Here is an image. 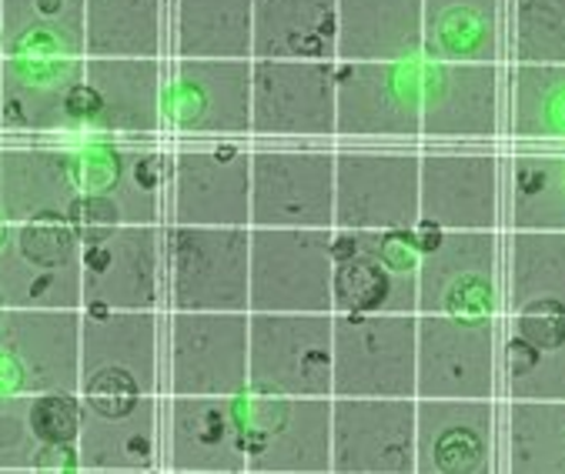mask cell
Wrapping results in <instances>:
<instances>
[{"instance_id": "cell-37", "label": "cell", "mask_w": 565, "mask_h": 474, "mask_svg": "<svg viewBox=\"0 0 565 474\" xmlns=\"http://www.w3.org/2000/svg\"><path fill=\"white\" fill-rule=\"evenodd\" d=\"M168 0H87V57H161Z\"/></svg>"}, {"instance_id": "cell-39", "label": "cell", "mask_w": 565, "mask_h": 474, "mask_svg": "<svg viewBox=\"0 0 565 474\" xmlns=\"http://www.w3.org/2000/svg\"><path fill=\"white\" fill-rule=\"evenodd\" d=\"M505 61L565 64V0H505Z\"/></svg>"}, {"instance_id": "cell-22", "label": "cell", "mask_w": 565, "mask_h": 474, "mask_svg": "<svg viewBox=\"0 0 565 474\" xmlns=\"http://www.w3.org/2000/svg\"><path fill=\"white\" fill-rule=\"evenodd\" d=\"M505 117L502 64H425L422 61V138L495 141Z\"/></svg>"}, {"instance_id": "cell-20", "label": "cell", "mask_w": 565, "mask_h": 474, "mask_svg": "<svg viewBox=\"0 0 565 474\" xmlns=\"http://www.w3.org/2000/svg\"><path fill=\"white\" fill-rule=\"evenodd\" d=\"M81 311L0 308V362L14 391L81 395Z\"/></svg>"}, {"instance_id": "cell-19", "label": "cell", "mask_w": 565, "mask_h": 474, "mask_svg": "<svg viewBox=\"0 0 565 474\" xmlns=\"http://www.w3.org/2000/svg\"><path fill=\"white\" fill-rule=\"evenodd\" d=\"M331 474H415V398H331Z\"/></svg>"}, {"instance_id": "cell-41", "label": "cell", "mask_w": 565, "mask_h": 474, "mask_svg": "<svg viewBox=\"0 0 565 474\" xmlns=\"http://www.w3.org/2000/svg\"><path fill=\"white\" fill-rule=\"evenodd\" d=\"M84 18L87 0H0V34H4L0 47L28 37H47L87 51Z\"/></svg>"}, {"instance_id": "cell-25", "label": "cell", "mask_w": 565, "mask_h": 474, "mask_svg": "<svg viewBox=\"0 0 565 474\" xmlns=\"http://www.w3.org/2000/svg\"><path fill=\"white\" fill-rule=\"evenodd\" d=\"M168 467L181 474H245L238 398L171 395L168 405Z\"/></svg>"}, {"instance_id": "cell-29", "label": "cell", "mask_w": 565, "mask_h": 474, "mask_svg": "<svg viewBox=\"0 0 565 474\" xmlns=\"http://www.w3.org/2000/svg\"><path fill=\"white\" fill-rule=\"evenodd\" d=\"M425 64H505V0H422Z\"/></svg>"}, {"instance_id": "cell-43", "label": "cell", "mask_w": 565, "mask_h": 474, "mask_svg": "<svg viewBox=\"0 0 565 474\" xmlns=\"http://www.w3.org/2000/svg\"><path fill=\"white\" fill-rule=\"evenodd\" d=\"M64 217H67V224L74 227V234L81 237V245H94V241H100L104 234H110L115 227H121L118 211L110 207V201L100 197V194H87V191H81V194L74 197V204L67 207Z\"/></svg>"}, {"instance_id": "cell-33", "label": "cell", "mask_w": 565, "mask_h": 474, "mask_svg": "<svg viewBox=\"0 0 565 474\" xmlns=\"http://www.w3.org/2000/svg\"><path fill=\"white\" fill-rule=\"evenodd\" d=\"M171 47L174 57H252L255 0H171Z\"/></svg>"}, {"instance_id": "cell-5", "label": "cell", "mask_w": 565, "mask_h": 474, "mask_svg": "<svg viewBox=\"0 0 565 474\" xmlns=\"http://www.w3.org/2000/svg\"><path fill=\"white\" fill-rule=\"evenodd\" d=\"M334 138L418 141L422 61H338Z\"/></svg>"}, {"instance_id": "cell-44", "label": "cell", "mask_w": 565, "mask_h": 474, "mask_svg": "<svg viewBox=\"0 0 565 474\" xmlns=\"http://www.w3.org/2000/svg\"><path fill=\"white\" fill-rule=\"evenodd\" d=\"M0 44H4V34H0Z\"/></svg>"}, {"instance_id": "cell-9", "label": "cell", "mask_w": 565, "mask_h": 474, "mask_svg": "<svg viewBox=\"0 0 565 474\" xmlns=\"http://www.w3.org/2000/svg\"><path fill=\"white\" fill-rule=\"evenodd\" d=\"M502 317L418 314L415 398H495Z\"/></svg>"}, {"instance_id": "cell-6", "label": "cell", "mask_w": 565, "mask_h": 474, "mask_svg": "<svg viewBox=\"0 0 565 474\" xmlns=\"http://www.w3.org/2000/svg\"><path fill=\"white\" fill-rule=\"evenodd\" d=\"M238 411L252 474L331 471V398H291L248 388L238 395Z\"/></svg>"}, {"instance_id": "cell-35", "label": "cell", "mask_w": 565, "mask_h": 474, "mask_svg": "<svg viewBox=\"0 0 565 474\" xmlns=\"http://www.w3.org/2000/svg\"><path fill=\"white\" fill-rule=\"evenodd\" d=\"M499 471L565 474V401H505Z\"/></svg>"}, {"instance_id": "cell-32", "label": "cell", "mask_w": 565, "mask_h": 474, "mask_svg": "<svg viewBox=\"0 0 565 474\" xmlns=\"http://www.w3.org/2000/svg\"><path fill=\"white\" fill-rule=\"evenodd\" d=\"M252 61H338V0H255Z\"/></svg>"}, {"instance_id": "cell-16", "label": "cell", "mask_w": 565, "mask_h": 474, "mask_svg": "<svg viewBox=\"0 0 565 474\" xmlns=\"http://www.w3.org/2000/svg\"><path fill=\"white\" fill-rule=\"evenodd\" d=\"M252 227H334V151H252Z\"/></svg>"}, {"instance_id": "cell-14", "label": "cell", "mask_w": 565, "mask_h": 474, "mask_svg": "<svg viewBox=\"0 0 565 474\" xmlns=\"http://www.w3.org/2000/svg\"><path fill=\"white\" fill-rule=\"evenodd\" d=\"M418 224V154L334 151V230Z\"/></svg>"}, {"instance_id": "cell-13", "label": "cell", "mask_w": 565, "mask_h": 474, "mask_svg": "<svg viewBox=\"0 0 565 474\" xmlns=\"http://www.w3.org/2000/svg\"><path fill=\"white\" fill-rule=\"evenodd\" d=\"M158 354H161V327L154 311L84 314L81 395H158L161 388Z\"/></svg>"}, {"instance_id": "cell-42", "label": "cell", "mask_w": 565, "mask_h": 474, "mask_svg": "<svg viewBox=\"0 0 565 474\" xmlns=\"http://www.w3.org/2000/svg\"><path fill=\"white\" fill-rule=\"evenodd\" d=\"M31 424L47 448L77 444L81 434V395L67 391H44L31 395Z\"/></svg>"}, {"instance_id": "cell-17", "label": "cell", "mask_w": 565, "mask_h": 474, "mask_svg": "<svg viewBox=\"0 0 565 474\" xmlns=\"http://www.w3.org/2000/svg\"><path fill=\"white\" fill-rule=\"evenodd\" d=\"M505 158L445 151L418 158V220L438 230H499Z\"/></svg>"}, {"instance_id": "cell-36", "label": "cell", "mask_w": 565, "mask_h": 474, "mask_svg": "<svg viewBox=\"0 0 565 474\" xmlns=\"http://www.w3.org/2000/svg\"><path fill=\"white\" fill-rule=\"evenodd\" d=\"M505 230H565V154L525 151L505 161Z\"/></svg>"}, {"instance_id": "cell-11", "label": "cell", "mask_w": 565, "mask_h": 474, "mask_svg": "<svg viewBox=\"0 0 565 474\" xmlns=\"http://www.w3.org/2000/svg\"><path fill=\"white\" fill-rule=\"evenodd\" d=\"M164 128L184 138H252V57H178L164 80Z\"/></svg>"}, {"instance_id": "cell-7", "label": "cell", "mask_w": 565, "mask_h": 474, "mask_svg": "<svg viewBox=\"0 0 565 474\" xmlns=\"http://www.w3.org/2000/svg\"><path fill=\"white\" fill-rule=\"evenodd\" d=\"M418 314H334V398H415Z\"/></svg>"}, {"instance_id": "cell-18", "label": "cell", "mask_w": 565, "mask_h": 474, "mask_svg": "<svg viewBox=\"0 0 565 474\" xmlns=\"http://www.w3.org/2000/svg\"><path fill=\"white\" fill-rule=\"evenodd\" d=\"M164 224L252 227V151L238 144L178 151Z\"/></svg>"}, {"instance_id": "cell-1", "label": "cell", "mask_w": 565, "mask_h": 474, "mask_svg": "<svg viewBox=\"0 0 565 474\" xmlns=\"http://www.w3.org/2000/svg\"><path fill=\"white\" fill-rule=\"evenodd\" d=\"M438 234L422 220L395 230H334L331 311L418 314V261Z\"/></svg>"}, {"instance_id": "cell-40", "label": "cell", "mask_w": 565, "mask_h": 474, "mask_svg": "<svg viewBox=\"0 0 565 474\" xmlns=\"http://www.w3.org/2000/svg\"><path fill=\"white\" fill-rule=\"evenodd\" d=\"M28 408V391L0 395V471H81L77 444L47 448Z\"/></svg>"}, {"instance_id": "cell-30", "label": "cell", "mask_w": 565, "mask_h": 474, "mask_svg": "<svg viewBox=\"0 0 565 474\" xmlns=\"http://www.w3.org/2000/svg\"><path fill=\"white\" fill-rule=\"evenodd\" d=\"M502 241V314H565V230H509Z\"/></svg>"}, {"instance_id": "cell-31", "label": "cell", "mask_w": 565, "mask_h": 474, "mask_svg": "<svg viewBox=\"0 0 565 474\" xmlns=\"http://www.w3.org/2000/svg\"><path fill=\"white\" fill-rule=\"evenodd\" d=\"M338 61H422V0H338Z\"/></svg>"}, {"instance_id": "cell-26", "label": "cell", "mask_w": 565, "mask_h": 474, "mask_svg": "<svg viewBox=\"0 0 565 474\" xmlns=\"http://www.w3.org/2000/svg\"><path fill=\"white\" fill-rule=\"evenodd\" d=\"M499 395L505 401H565V314H502Z\"/></svg>"}, {"instance_id": "cell-12", "label": "cell", "mask_w": 565, "mask_h": 474, "mask_svg": "<svg viewBox=\"0 0 565 474\" xmlns=\"http://www.w3.org/2000/svg\"><path fill=\"white\" fill-rule=\"evenodd\" d=\"M338 61H252V138L331 141Z\"/></svg>"}, {"instance_id": "cell-23", "label": "cell", "mask_w": 565, "mask_h": 474, "mask_svg": "<svg viewBox=\"0 0 565 474\" xmlns=\"http://www.w3.org/2000/svg\"><path fill=\"white\" fill-rule=\"evenodd\" d=\"M81 471L158 467V395H81Z\"/></svg>"}, {"instance_id": "cell-24", "label": "cell", "mask_w": 565, "mask_h": 474, "mask_svg": "<svg viewBox=\"0 0 565 474\" xmlns=\"http://www.w3.org/2000/svg\"><path fill=\"white\" fill-rule=\"evenodd\" d=\"M84 80L97 97L94 134L151 141L164 131L161 57H87Z\"/></svg>"}, {"instance_id": "cell-3", "label": "cell", "mask_w": 565, "mask_h": 474, "mask_svg": "<svg viewBox=\"0 0 565 474\" xmlns=\"http://www.w3.org/2000/svg\"><path fill=\"white\" fill-rule=\"evenodd\" d=\"M334 227H252V314L331 311Z\"/></svg>"}, {"instance_id": "cell-38", "label": "cell", "mask_w": 565, "mask_h": 474, "mask_svg": "<svg viewBox=\"0 0 565 474\" xmlns=\"http://www.w3.org/2000/svg\"><path fill=\"white\" fill-rule=\"evenodd\" d=\"M81 265H38L0 241V308L81 311Z\"/></svg>"}, {"instance_id": "cell-34", "label": "cell", "mask_w": 565, "mask_h": 474, "mask_svg": "<svg viewBox=\"0 0 565 474\" xmlns=\"http://www.w3.org/2000/svg\"><path fill=\"white\" fill-rule=\"evenodd\" d=\"M502 134L565 144V64H505Z\"/></svg>"}, {"instance_id": "cell-27", "label": "cell", "mask_w": 565, "mask_h": 474, "mask_svg": "<svg viewBox=\"0 0 565 474\" xmlns=\"http://www.w3.org/2000/svg\"><path fill=\"white\" fill-rule=\"evenodd\" d=\"M77 184L87 194H100L118 211L121 224L161 227L164 194L171 181V158L138 144H104L87 154H74Z\"/></svg>"}, {"instance_id": "cell-10", "label": "cell", "mask_w": 565, "mask_h": 474, "mask_svg": "<svg viewBox=\"0 0 565 474\" xmlns=\"http://www.w3.org/2000/svg\"><path fill=\"white\" fill-rule=\"evenodd\" d=\"M168 391L238 398L248 391V311H174Z\"/></svg>"}, {"instance_id": "cell-21", "label": "cell", "mask_w": 565, "mask_h": 474, "mask_svg": "<svg viewBox=\"0 0 565 474\" xmlns=\"http://www.w3.org/2000/svg\"><path fill=\"white\" fill-rule=\"evenodd\" d=\"M499 454L495 398H415L418 474H492Z\"/></svg>"}, {"instance_id": "cell-28", "label": "cell", "mask_w": 565, "mask_h": 474, "mask_svg": "<svg viewBox=\"0 0 565 474\" xmlns=\"http://www.w3.org/2000/svg\"><path fill=\"white\" fill-rule=\"evenodd\" d=\"M81 194L74 154L51 144L0 148V220L28 224L64 217Z\"/></svg>"}, {"instance_id": "cell-8", "label": "cell", "mask_w": 565, "mask_h": 474, "mask_svg": "<svg viewBox=\"0 0 565 474\" xmlns=\"http://www.w3.org/2000/svg\"><path fill=\"white\" fill-rule=\"evenodd\" d=\"M499 230H441L418 261V314L502 317Z\"/></svg>"}, {"instance_id": "cell-2", "label": "cell", "mask_w": 565, "mask_h": 474, "mask_svg": "<svg viewBox=\"0 0 565 474\" xmlns=\"http://www.w3.org/2000/svg\"><path fill=\"white\" fill-rule=\"evenodd\" d=\"M171 311H248L252 227L161 224Z\"/></svg>"}, {"instance_id": "cell-4", "label": "cell", "mask_w": 565, "mask_h": 474, "mask_svg": "<svg viewBox=\"0 0 565 474\" xmlns=\"http://www.w3.org/2000/svg\"><path fill=\"white\" fill-rule=\"evenodd\" d=\"M248 388L334 398V314H252Z\"/></svg>"}, {"instance_id": "cell-15", "label": "cell", "mask_w": 565, "mask_h": 474, "mask_svg": "<svg viewBox=\"0 0 565 474\" xmlns=\"http://www.w3.org/2000/svg\"><path fill=\"white\" fill-rule=\"evenodd\" d=\"M84 314L158 311L164 288V234L161 227L121 224L81 251Z\"/></svg>"}]
</instances>
